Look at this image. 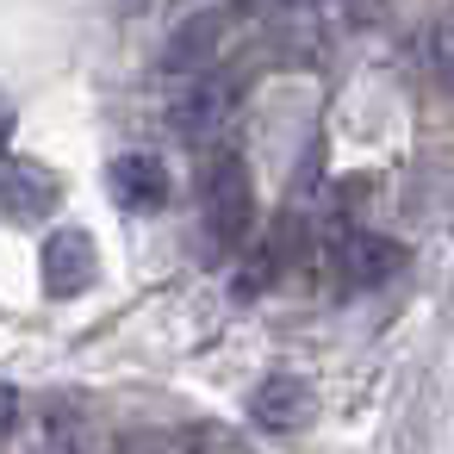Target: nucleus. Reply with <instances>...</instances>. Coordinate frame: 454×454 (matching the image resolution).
<instances>
[{
    "label": "nucleus",
    "instance_id": "f257e3e1",
    "mask_svg": "<svg viewBox=\"0 0 454 454\" xmlns=\"http://www.w3.org/2000/svg\"><path fill=\"white\" fill-rule=\"evenodd\" d=\"M200 218H206V237L218 249H237L249 237V224H255V181H249V162L237 150L206 162V175H200Z\"/></svg>",
    "mask_w": 454,
    "mask_h": 454
},
{
    "label": "nucleus",
    "instance_id": "0eeeda50",
    "mask_svg": "<svg viewBox=\"0 0 454 454\" xmlns=\"http://www.w3.org/2000/svg\"><path fill=\"white\" fill-rule=\"evenodd\" d=\"M106 187H113V200H119L125 212H156V206H168V168H162V156H144V150L113 156Z\"/></svg>",
    "mask_w": 454,
    "mask_h": 454
},
{
    "label": "nucleus",
    "instance_id": "39448f33",
    "mask_svg": "<svg viewBox=\"0 0 454 454\" xmlns=\"http://www.w3.org/2000/svg\"><path fill=\"white\" fill-rule=\"evenodd\" d=\"M231 100H237V94H231V82L193 75V88L168 100V131H175V137H187V144H212V131L231 119Z\"/></svg>",
    "mask_w": 454,
    "mask_h": 454
},
{
    "label": "nucleus",
    "instance_id": "6e6552de",
    "mask_svg": "<svg viewBox=\"0 0 454 454\" xmlns=\"http://www.w3.org/2000/svg\"><path fill=\"white\" fill-rule=\"evenodd\" d=\"M336 262H342V280H348V286H380V280H392V274L404 268V249H398L392 237L355 231V237H342Z\"/></svg>",
    "mask_w": 454,
    "mask_h": 454
},
{
    "label": "nucleus",
    "instance_id": "f03ea898",
    "mask_svg": "<svg viewBox=\"0 0 454 454\" xmlns=\"http://www.w3.org/2000/svg\"><path fill=\"white\" fill-rule=\"evenodd\" d=\"M63 206V175L44 162H7L0 168V218L7 224H44Z\"/></svg>",
    "mask_w": 454,
    "mask_h": 454
},
{
    "label": "nucleus",
    "instance_id": "20e7f679",
    "mask_svg": "<svg viewBox=\"0 0 454 454\" xmlns=\"http://www.w3.org/2000/svg\"><path fill=\"white\" fill-rule=\"evenodd\" d=\"M224 13H212V7H200V13H187L175 32H168V44H162V75H212V57H218V44H224Z\"/></svg>",
    "mask_w": 454,
    "mask_h": 454
},
{
    "label": "nucleus",
    "instance_id": "1a4fd4ad",
    "mask_svg": "<svg viewBox=\"0 0 454 454\" xmlns=\"http://www.w3.org/2000/svg\"><path fill=\"white\" fill-rule=\"evenodd\" d=\"M113 454H193V442L175 429H131V435H119Z\"/></svg>",
    "mask_w": 454,
    "mask_h": 454
},
{
    "label": "nucleus",
    "instance_id": "7ed1b4c3",
    "mask_svg": "<svg viewBox=\"0 0 454 454\" xmlns=\"http://www.w3.org/2000/svg\"><path fill=\"white\" fill-rule=\"evenodd\" d=\"M38 268H44V286L57 293V299H75V293H88L94 286V274H100V255H94V237L88 231H51L44 237V249H38Z\"/></svg>",
    "mask_w": 454,
    "mask_h": 454
},
{
    "label": "nucleus",
    "instance_id": "9d476101",
    "mask_svg": "<svg viewBox=\"0 0 454 454\" xmlns=\"http://www.w3.org/2000/svg\"><path fill=\"white\" fill-rule=\"evenodd\" d=\"M13 417H20V392H13V386H0V435L13 429Z\"/></svg>",
    "mask_w": 454,
    "mask_h": 454
},
{
    "label": "nucleus",
    "instance_id": "9b49d317",
    "mask_svg": "<svg viewBox=\"0 0 454 454\" xmlns=\"http://www.w3.org/2000/svg\"><path fill=\"white\" fill-rule=\"evenodd\" d=\"M13 125H20V113H13V100H7V94H0V150L13 144Z\"/></svg>",
    "mask_w": 454,
    "mask_h": 454
},
{
    "label": "nucleus",
    "instance_id": "423d86ee",
    "mask_svg": "<svg viewBox=\"0 0 454 454\" xmlns=\"http://www.w3.org/2000/svg\"><path fill=\"white\" fill-rule=\"evenodd\" d=\"M311 380H299V373H268L262 386H255V398H249V417L268 429V435H293V429H305L311 423Z\"/></svg>",
    "mask_w": 454,
    "mask_h": 454
}]
</instances>
